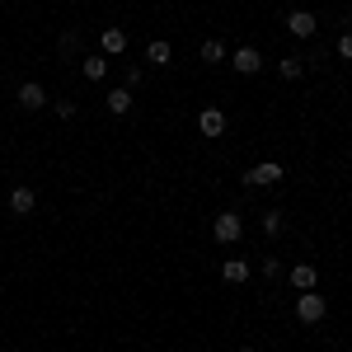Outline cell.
Returning <instances> with one entry per match:
<instances>
[{
  "label": "cell",
  "mask_w": 352,
  "mask_h": 352,
  "mask_svg": "<svg viewBox=\"0 0 352 352\" xmlns=\"http://www.w3.org/2000/svg\"><path fill=\"white\" fill-rule=\"evenodd\" d=\"M33 207H38V192H33V188H24V184H19V188L10 192V212H14V217H28Z\"/></svg>",
  "instance_id": "9"
},
{
  "label": "cell",
  "mask_w": 352,
  "mask_h": 352,
  "mask_svg": "<svg viewBox=\"0 0 352 352\" xmlns=\"http://www.w3.org/2000/svg\"><path fill=\"white\" fill-rule=\"evenodd\" d=\"M202 61H212V66L226 61V43H221V38H207V43H202Z\"/></svg>",
  "instance_id": "16"
},
{
  "label": "cell",
  "mask_w": 352,
  "mask_h": 352,
  "mask_svg": "<svg viewBox=\"0 0 352 352\" xmlns=\"http://www.w3.org/2000/svg\"><path fill=\"white\" fill-rule=\"evenodd\" d=\"M244 184H249V188H272V184H282V164L263 160V164H254V169H244Z\"/></svg>",
  "instance_id": "2"
},
{
  "label": "cell",
  "mask_w": 352,
  "mask_h": 352,
  "mask_svg": "<svg viewBox=\"0 0 352 352\" xmlns=\"http://www.w3.org/2000/svg\"><path fill=\"white\" fill-rule=\"evenodd\" d=\"M277 76H282V80H300V76H305V61H300V56H282V61H277Z\"/></svg>",
  "instance_id": "15"
},
{
  "label": "cell",
  "mask_w": 352,
  "mask_h": 352,
  "mask_svg": "<svg viewBox=\"0 0 352 352\" xmlns=\"http://www.w3.org/2000/svg\"><path fill=\"white\" fill-rule=\"evenodd\" d=\"M263 235H282V212H263Z\"/></svg>",
  "instance_id": "18"
},
{
  "label": "cell",
  "mask_w": 352,
  "mask_h": 352,
  "mask_svg": "<svg viewBox=\"0 0 352 352\" xmlns=\"http://www.w3.org/2000/svg\"><path fill=\"white\" fill-rule=\"evenodd\" d=\"M52 109H56V118H61V122H71V118H76V104H71V99H56Z\"/></svg>",
  "instance_id": "19"
},
{
  "label": "cell",
  "mask_w": 352,
  "mask_h": 352,
  "mask_svg": "<svg viewBox=\"0 0 352 352\" xmlns=\"http://www.w3.org/2000/svg\"><path fill=\"white\" fill-rule=\"evenodd\" d=\"M99 52L104 56H122L127 52V33H122V28H104V33H99Z\"/></svg>",
  "instance_id": "7"
},
{
  "label": "cell",
  "mask_w": 352,
  "mask_h": 352,
  "mask_svg": "<svg viewBox=\"0 0 352 352\" xmlns=\"http://www.w3.org/2000/svg\"><path fill=\"white\" fill-rule=\"evenodd\" d=\"M141 80H146V71H141V66H127V71H122V89H136Z\"/></svg>",
  "instance_id": "17"
},
{
  "label": "cell",
  "mask_w": 352,
  "mask_h": 352,
  "mask_svg": "<svg viewBox=\"0 0 352 352\" xmlns=\"http://www.w3.org/2000/svg\"><path fill=\"white\" fill-rule=\"evenodd\" d=\"M212 235H217L221 244H235V240L244 235V221L235 217V212H221V217L212 221Z\"/></svg>",
  "instance_id": "3"
},
{
  "label": "cell",
  "mask_w": 352,
  "mask_h": 352,
  "mask_svg": "<svg viewBox=\"0 0 352 352\" xmlns=\"http://www.w3.org/2000/svg\"><path fill=\"white\" fill-rule=\"evenodd\" d=\"M14 99H19V109H24V113H38V109H47V89H43L38 80H24V85H19V94H14Z\"/></svg>",
  "instance_id": "4"
},
{
  "label": "cell",
  "mask_w": 352,
  "mask_h": 352,
  "mask_svg": "<svg viewBox=\"0 0 352 352\" xmlns=\"http://www.w3.org/2000/svg\"><path fill=\"white\" fill-rule=\"evenodd\" d=\"M315 28H320V19H315L310 10H292V14H287V33H292V38H315Z\"/></svg>",
  "instance_id": "6"
},
{
  "label": "cell",
  "mask_w": 352,
  "mask_h": 352,
  "mask_svg": "<svg viewBox=\"0 0 352 352\" xmlns=\"http://www.w3.org/2000/svg\"><path fill=\"white\" fill-rule=\"evenodd\" d=\"M76 47H80V33L66 28V33H61V52H76Z\"/></svg>",
  "instance_id": "20"
},
{
  "label": "cell",
  "mask_w": 352,
  "mask_h": 352,
  "mask_svg": "<svg viewBox=\"0 0 352 352\" xmlns=\"http://www.w3.org/2000/svg\"><path fill=\"white\" fill-rule=\"evenodd\" d=\"M197 132H202V136H226V113H221V109H202Z\"/></svg>",
  "instance_id": "8"
},
{
  "label": "cell",
  "mask_w": 352,
  "mask_h": 352,
  "mask_svg": "<svg viewBox=\"0 0 352 352\" xmlns=\"http://www.w3.org/2000/svg\"><path fill=\"white\" fill-rule=\"evenodd\" d=\"M315 282H320V272L310 268V263H296V268H292V287H296V292H315Z\"/></svg>",
  "instance_id": "11"
},
{
  "label": "cell",
  "mask_w": 352,
  "mask_h": 352,
  "mask_svg": "<svg viewBox=\"0 0 352 352\" xmlns=\"http://www.w3.org/2000/svg\"><path fill=\"white\" fill-rule=\"evenodd\" d=\"M240 352H258V348H240Z\"/></svg>",
  "instance_id": "23"
},
{
  "label": "cell",
  "mask_w": 352,
  "mask_h": 352,
  "mask_svg": "<svg viewBox=\"0 0 352 352\" xmlns=\"http://www.w3.org/2000/svg\"><path fill=\"white\" fill-rule=\"evenodd\" d=\"M263 277L277 282V277H282V263H277V258H263Z\"/></svg>",
  "instance_id": "21"
},
{
  "label": "cell",
  "mask_w": 352,
  "mask_h": 352,
  "mask_svg": "<svg viewBox=\"0 0 352 352\" xmlns=\"http://www.w3.org/2000/svg\"><path fill=\"white\" fill-rule=\"evenodd\" d=\"M221 282L244 287V282H249V263H244V258H226V263H221Z\"/></svg>",
  "instance_id": "10"
},
{
  "label": "cell",
  "mask_w": 352,
  "mask_h": 352,
  "mask_svg": "<svg viewBox=\"0 0 352 352\" xmlns=\"http://www.w3.org/2000/svg\"><path fill=\"white\" fill-rule=\"evenodd\" d=\"M230 66H235L240 76H258V71H263V56H258V47H235V52H230Z\"/></svg>",
  "instance_id": "5"
},
{
  "label": "cell",
  "mask_w": 352,
  "mask_h": 352,
  "mask_svg": "<svg viewBox=\"0 0 352 352\" xmlns=\"http://www.w3.org/2000/svg\"><path fill=\"white\" fill-rule=\"evenodd\" d=\"M109 113L113 118H127V113H132V89H113L109 94Z\"/></svg>",
  "instance_id": "14"
},
{
  "label": "cell",
  "mask_w": 352,
  "mask_h": 352,
  "mask_svg": "<svg viewBox=\"0 0 352 352\" xmlns=\"http://www.w3.org/2000/svg\"><path fill=\"white\" fill-rule=\"evenodd\" d=\"M324 315H329V300L320 296V292H300L296 296V320L300 324H320Z\"/></svg>",
  "instance_id": "1"
},
{
  "label": "cell",
  "mask_w": 352,
  "mask_h": 352,
  "mask_svg": "<svg viewBox=\"0 0 352 352\" xmlns=\"http://www.w3.org/2000/svg\"><path fill=\"white\" fill-rule=\"evenodd\" d=\"M169 56H174V47H169L164 38H155V43L146 47V66H169Z\"/></svg>",
  "instance_id": "13"
},
{
  "label": "cell",
  "mask_w": 352,
  "mask_h": 352,
  "mask_svg": "<svg viewBox=\"0 0 352 352\" xmlns=\"http://www.w3.org/2000/svg\"><path fill=\"white\" fill-rule=\"evenodd\" d=\"M338 56H343V61H352V28L338 38Z\"/></svg>",
  "instance_id": "22"
},
{
  "label": "cell",
  "mask_w": 352,
  "mask_h": 352,
  "mask_svg": "<svg viewBox=\"0 0 352 352\" xmlns=\"http://www.w3.org/2000/svg\"><path fill=\"white\" fill-rule=\"evenodd\" d=\"M80 71H85V80H104V76H109V56H104V52L85 56V61H80Z\"/></svg>",
  "instance_id": "12"
}]
</instances>
